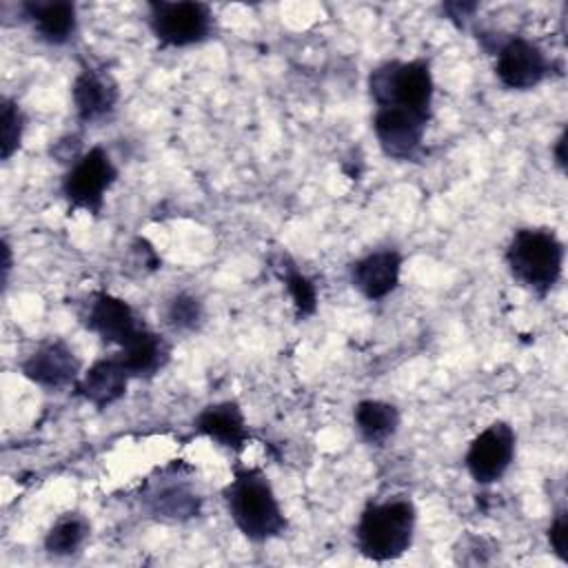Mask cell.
<instances>
[{
  "label": "cell",
  "mask_w": 568,
  "mask_h": 568,
  "mask_svg": "<svg viewBox=\"0 0 568 568\" xmlns=\"http://www.w3.org/2000/svg\"><path fill=\"white\" fill-rule=\"evenodd\" d=\"M222 501L240 535L251 544H266L288 530V517L268 475L257 466L235 464L222 488Z\"/></svg>",
  "instance_id": "obj_1"
},
{
  "label": "cell",
  "mask_w": 568,
  "mask_h": 568,
  "mask_svg": "<svg viewBox=\"0 0 568 568\" xmlns=\"http://www.w3.org/2000/svg\"><path fill=\"white\" fill-rule=\"evenodd\" d=\"M564 262L566 244L548 226H519L504 248V264L510 277L537 300H546L561 282Z\"/></svg>",
  "instance_id": "obj_2"
},
{
  "label": "cell",
  "mask_w": 568,
  "mask_h": 568,
  "mask_svg": "<svg viewBox=\"0 0 568 568\" xmlns=\"http://www.w3.org/2000/svg\"><path fill=\"white\" fill-rule=\"evenodd\" d=\"M417 508L410 497L395 495L382 501H368L353 528L357 552L375 564L404 557L415 539Z\"/></svg>",
  "instance_id": "obj_3"
},
{
  "label": "cell",
  "mask_w": 568,
  "mask_h": 568,
  "mask_svg": "<svg viewBox=\"0 0 568 568\" xmlns=\"http://www.w3.org/2000/svg\"><path fill=\"white\" fill-rule=\"evenodd\" d=\"M368 98L375 109L399 106L433 120L435 78L428 58L384 60L368 71Z\"/></svg>",
  "instance_id": "obj_4"
},
{
  "label": "cell",
  "mask_w": 568,
  "mask_h": 568,
  "mask_svg": "<svg viewBox=\"0 0 568 568\" xmlns=\"http://www.w3.org/2000/svg\"><path fill=\"white\" fill-rule=\"evenodd\" d=\"M146 27L160 49H186L213 38L215 16L200 0H149Z\"/></svg>",
  "instance_id": "obj_5"
},
{
  "label": "cell",
  "mask_w": 568,
  "mask_h": 568,
  "mask_svg": "<svg viewBox=\"0 0 568 568\" xmlns=\"http://www.w3.org/2000/svg\"><path fill=\"white\" fill-rule=\"evenodd\" d=\"M118 166L102 144L89 146L73 164L67 166L60 180V195L67 211H84L100 217L104 211L106 193L118 182Z\"/></svg>",
  "instance_id": "obj_6"
},
{
  "label": "cell",
  "mask_w": 568,
  "mask_h": 568,
  "mask_svg": "<svg viewBox=\"0 0 568 568\" xmlns=\"http://www.w3.org/2000/svg\"><path fill=\"white\" fill-rule=\"evenodd\" d=\"M191 468L182 459L171 462L140 486V506L149 517L166 524H182L202 513V495L197 493Z\"/></svg>",
  "instance_id": "obj_7"
},
{
  "label": "cell",
  "mask_w": 568,
  "mask_h": 568,
  "mask_svg": "<svg viewBox=\"0 0 568 568\" xmlns=\"http://www.w3.org/2000/svg\"><path fill=\"white\" fill-rule=\"evenodd\" d=\"M495 78L508 91H530L555 71V60L530 38L504 36L495 53Z\"/></svg>",
  "instance_id": "obj_8"
},
{
  "label": "cell",
  "mask_w": 568,
  "mask_h": 568,
  "mask_svg": "<svg viewBox=\"0 0 568 568\" xmlns=\"http://www.w3.org/2000/svg\"><path fill=\"white\" fill-rule=\"evenodd\" d=\"M515 455H517L515 428L504 419H495L468 442L464 466L475 484L490 486V484H497L508 473V468L515 462Z\"/></svg>",
  "instance_id": "obj_9"
},
{
  "label": "cell",
  "mask_w": 568,
  "mask_h": 568,
  "mask_svg": "<svg viewBox=\"0 0 568 568\" xmlns=\"http://www.w3.org/2000/svg\"><path fill=\"white\" fill-rule=\"evenodd\" d=\"M373 133L379 151L395 162H422L426 158V129L430 118L399 106H382L373 113Z\"/></svg>",
  "instance_id": "obj_10"
},
{
  "label": "cell",
  "mask_w": 568,
  "mask_h": 568,
  "mask_svg": "<svg viewBox=\"0 0 568 568\" xmlns=\"http://www.w3.org/2000/svg\"><path fill=\"white\" fill-rule=\"evenodd\" d=\"M20 373L36 386L58 393L73 390L82 375V359L73 346L62 337H49L40 342L22 362Z\"/></svg>",
  "instance_id": "obj_11"
},
{
  "label": "cell",
  "mask_w": 568,
  "mask_h": 568,
  "mask_svg": "<svg viewBox=\"0 0 568 568\" xmlns=\"http://www.w3.org/2000/svg\"><path fill=\"white\" fill-rule=\"evenodd\" d=\"M80 322L104 344L118 348H122L135 333L146 326V322L126 300L106 291H93L87 297L80 311Z\"/></svg>",
  "instance_id": "obj_12"
},
{
  "label": "cell",
  "mask_w": 568,
  "mask_h": 568,
  "mask_svg": "<svg viewBox=\"0 0 568 568\" xmlns=\"http://www.w3.org/2000/svg\"><path fill=\"white\" fill-rule=\"evenodd\" d=\"M120 84L104 67L84 64L71 84V102L75 120L82 126L104 122L118 106Z\"/></svg>",
  "instance_id": "obj_13"
},
{
  "label": "cell",
  "mask_w": 568,
  "mask_h": 568,
  "mask_svg": "<svg viewBox=\"0 0 568 568\" xmlns=\"http://www.w3.org/2000/svg\"><path fill=\"white\" fill-rule=\"evenodd\" d=\"M402 266L404 255L393 246H382L353 260L348 264V280L362 297L379 302L397 291Z\"/></svg>",
  "instance_id": "obj_14"
},
{
  "label": "cell",
  "mask_w": 568,
  "mask_h": 568,
  "mask_svg": "<svg viewBox=\"0 0 568 568\" xmlns=\"http://www.w3.org/2000/svg\"><path fill=\"white\" fill-rule=\"evenodd\" d=\"M193 430L235 455H242L253 439L244 410L235 399L206 404L193 417Z\"/></svg>",
  "instance_id": "obj_15"
},
{
  "label": "cell",
  "mask_w": 568,
  "mask_h": 568,
  "mask_svg": "<svg viewBox=\"0 0 568 568\" xmlns=\"http://www.w3.org/2000/svg\"><path fill=\"white\" fill-rule=\"evenodd\" d=\"M18 11L33 36L49 47H67L78 33V7L71 0H27Z\"/></svg>",
  "instance_id": "obj_16"
},
{
  "label": "cell",
  "mask_w": 568,
  "mask_h": 568,
  "mask_svg": "<svg viewBox=\"0 0 568 568\" xmlns=\"http://www.w3.org/2000/svg\"><path fill=\"white\" fill-rule=\"evenodd\" d=\"M131 379L133 377L113 353L95 359L87 371H82L80 379L73 386V395L102 410L118 404L126 395Z\"/></svg>",
  "instance_id": "obj_17"
},
{
  "label": "cell",
  "mask_w": 568,
  "mask_h": 568,
  "mask_svg": "<svg viewBox=\"0 0 568 568\" xmlns=\"http://www.w3.org/2000/svg\"><path fill=\"white\" fill-rule=\"evenodd\" d=\"M133 379H153L171 359V344L158 331L144 326L115 353Z\"/></svg>",
  "instance_id": "obj_18"
},
{
  "label": "cell",
  "mask_w": 568,
  "mask_h": 568,
  "mask_svg": "<svg viewBox=\"0 0 568 568\" xmlns=\"http://www.w3.org/2000/svg\"><path fill=\"white\" fill-rule=\"evenodd\" d=\"M353 426L368 446H386L402 426V413L384 399H359L353 406Z\"/></svg>",
  "instance_id": "obj_19"
},
{
  "label": "cell",
  "mask_w": 568,
  "mask_h": 568,
  "mask_svg": "<svg viewBox=\"0 0 568 568\" xmlns=\"http://www.w3.org/2000/svg\"><path fill=\"white\" fill-rule=\"evenodd\" d=\"M268 264H271V271L275 273V277L284 284V288L291 297L295 317L297 320L313 317L317 313V302H320L315 282L306 273L300 271V266L295 264V260L286 251L275 253L268 260Z\"/></svg>",
  "instance_id": "obj_20"
},
{
  "label": "cell",
  "mask_w": 568,
  "mask_h": 568,
  "mask_svg": "<svg viewBox=\"0 0 568 568\" xmlns=\"http://www.w3.org/2000/svg\"><path fill=\"white\" fill-rule=\"evenodd\" d=\"M89 537H91L89 519L82 513L71 510V513L60 515L49 526V530L44 532V539H42V548L49 557L67 559V557L78 555L84 548V544L89 541Z\"/></svg>",
  "instance_id": "obj_21"
},
{
  "label": "cell",
  "mask_w": 568,
  "mask_h": 568,
  "mask_svg": "<svg viewBox=\"0 0 568 568\" xmlns=\"http://www.w3.org/2000/svg\"><path fill=\"white\" fill-rule=\"evenodd\" d=\"M164 324L175 333H195L206 322V306L200 295L191 291L173 293L162 308Z\"/></svg>",
  "instance_id": "obj_22"
},
{
  "label": "cell",
  "mask_w": 568,
  "mask_h": 568,
  "mask_svg": "<svg viewBox=\"0 0 568 568\" xmlns=\"http://www.w3.org/2000/svg\"><path fill=\"white\" fill-rule=\"evenodd\" d=\"M27 131V113L11 95L0 98V160L9 162L22 146Z\"/></svg>",
  "instance_id": "obj_23"
},
{
  "label": "cell",
  "mask_w": 568,
  "mask_h": 568,
  "mask_svg": "<svg viewBox=\"0 0 568 568\" xmlns=\"http://www.w3.org/2000/svg\"><path fill=\"white\" fill-rule=\"evenodd\" d=\"M546 539L550 546V552L561 561L568 564V510L557 508L548 528H546Z\"/></svg>",
  "instance_id": "obj_24"
},
{
  "label": "cell",
  "mask_w": 568,
  "mask_h": 568,
  "mask_svg": "<svg viewBox=\"0 0 568 568\" xmlns=\"http://www.w3.org/2000/svg\"><path fill=\"white\" fill-rule=\"evenodd\" d=\"M444 18H448L457 29H464L475 13L479 11V2H466V0H453V2H442L439 4Z\"/></svg>",
  "instance_id": "obj_25"
},
{
  "label": "cell",
  "mask_w": 568,
  "mask_h": 568,
  "mask_svg": "<svg viewBox=\"0 0 568 568\" xmlns=\"http://www.w3.org/2000/svg\"><path fill=\"white\" fill-rule=\"evenodd\" d=\"M131 248H133V253H135V257H138V264H142V268H149V271L160 268L162 260L158 257L155 248H153L144 237H135Z\"/></svg>",
  "instance_id": "obj_26"
},
{
  "label": "cell",
  "mask_w": 568,
  "mask_h": 568,
  "mask_svg": "<svg viewBox=\"0 0 568 568\" xmlns=\"http://www.w3.org/2000/svg\"><path fill=\"white\" fill-rule=\"evenodd\" d=\"M566 146H568V129L564 126V129L559 131V135L555 138V142H552V149H550V153H552V162H555V166H557L561 173H566V169H568V155H566Z\"/></svg>",
  "instance_id": "obj_27"
},
{
  "label": "cell",
  "mask_w": 568,
  "mask_h": 568,
  "mask_svg": "<svg viewBox=\"0 0 568 568\" xmlns=\"http://www.w3.org/2000/svg\"><path fill=\"white\" fill-rule=\"evenodd\" d=\"M13 268V253L7 237H2V291L9 286V275Z\"/></svg>",
  "instance_id": "obj_28"
}]
</instances>
